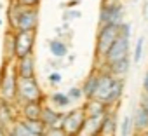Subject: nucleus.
I'll return each mask as SVG.
<instances>
[{
  "label": "nucleus",
  "instance_id": "nucleus-4",
  "mask_svg": "<svg viewBox=\"0 0 148 136\" xmlns=\"http://www.w3.org/2000/svg\"><path fill=\"white\" fill-rule=\"evenodd\" d=\"M124 23V4L120 0H103L99 9V26L113 25L119 26Z\"/></svg>",
  "mask_w": 148,
  "mask_h": 136
},
{
  "label": "nucleus",
  "instance_id": "nucleus-21",
  "mask_svg": "<svg viewBox=\"0 0 148 136\" xmlns=\"http://www.w3.org/2000/svg\"><path fill=\"white\" fill-rule=\"evenodd\" d=\"M49 103H51L52 108H56V110H59V112H64L66 108L71 106V101H70L68 94H66V93H61V91L52 93V94L49 96Z\"/></svg>",
  "mask_w": 148,
  "mask_h": 136
},
{
  "label": "nucleus",
  "instance_id": "nucleus-12",
  "mask_svg": "<svg viewBox=\"0 0 148 136\" xmlns=\"http://www.w3.org/2000/svg\"><path fill=\"white\" fill-rule=\"evenodd\" d=\"M63 115L64 112H59L56 108H52L51 105L42 106V113H40V122L45 126V129H61V122H63Z\"/></svg>",
  "mask_w": 148,
  "mask_h": 136
},
{
  "label": "nucleus",
  "instance_id": "nucleus-20",
  "mask_svg": "<svg viewBox=\"0 0 148 136\" xmlns=\"http://www.w3.org/2000/svg\"><path fill=\"white\" fill-rule=\"evenodd\" d=\"M47 47H49L51 56L56 58V59H63V58L68 56V45H66V42H63L61 38H51V40L47 42Z\"/></svg>",
  "mask_w": 148,
  "mask_h": 136
},
{
  "label": "nucleus",
  "instance_id": "nucleus-19",
  "mask_svg": "<svg viewBox=\"0 0 148 136\" xmlns=\"http://www.w3.org/2000/svg\"><path fill=\"white\" fill-rule=\"evenodd\" d=\"M96 87H98V70H92L87 75V79L84 80V84L80 86L82 94H84V100H92L94 98V93H96Z\"/></svg>",
  "mask_w": 148,
  "mask_h": 136
},
{
  "label": "nucleus",
  "instance_id": "nucleus-5",
  "mask_svg": "<svg viewBox=\"0 0 148 136\" xmlns=\"http://www.w3.org/2000/svg\"><path fill=\"white\" fill-rule=\"evenodd\" d=\"M16 84H18V75L14 70V61H5L4 70L0 73V98H4L7 101H14Z\"/></svg>",
  "mask_w": 148,
  "mask_h": 136
},
{
  "label": "nucleus",
  "instance_id": "nucleus-34",
  "mask_svg": "<svg viewBox=\"0 0 148 136\" xmlns=\"http://www.w3.org/2000/svg\"><path fill=\"white\" fill-rule=\"evenodd\" d=\"M143 94L148 96V72H146L145 77H143Z\"/></svg>",
  "mask_w": 148,
  "mask_h": 136
},
{
  "label": "nucleus",
  "instance_id": "nucleus-29",
  "mask_svg": "<svg viewBox=\"0 0 148 136\" xmlns=\"http://www.w3.org/2000/svg\"><path fill=\"white\" fill-rule=\"evenodd\" d=\"M47 80H49V84L58 86V84H61V82H63V75H61L58 70H54V72H51V73L47 75Z\"/></svg>",
  "mask_w": 148,
  "mask_h": 136
},
{
  "label": "nucleus",
  "instance_id": "nucleus-30",
  "mask_svg": "<svg viewBox=\"0 0 148 136\" xmlns=\"http://www.w3.org/2000/svg\"><path fill=\"white\" fill-rule=\"evenodd\" d=\"M75 18H80V12H79V11H73V9H70V11H66V12L63 14V19H64V21L75 19Z\"/></svg>",
  "mask_w": 148,
  "mask_h": 136
},
{
  "label": "nucleus",
  "instance_id": "nucleus-6",
  "mask_svg": "<svg viewBox=\"0 0 148 136\" xmlns=\"http://www.w3.org/2000/svg\"><path fill=\"white\" fill-rule=\"evenodd\" d=\"M86 122V113L82 110V106L66 110L63 115V122H61V129L66 136H73V134H80L82 126Z\"/></svg>",
  "mask_w": 148,
  "mask_h": 136
},
{
  "label": "nucleus",
  "instance_id": "nucleus-10",
  "mask_svg": "<svg viewBox=\"0 0 148 136\" xmlns=\"http://www.w3.org/2000/svg\"><path fill=\"white\" fill-rule=\"evenodd\" d=\"M19 119V110L14 101H7L0 98V127L9 133L12 124Z\"/></svg>",
  "mask_w": 148,
  "mask_h": 136
},
{
  "label": "nucleus",
  "instance_id": "nucleus-38",
  "mask_svg": "<svg viewBox=\"0 0 148 136\" xmlns=\"http://www.w3.org/2000/svg\"><path fill=\"white\" fill-rule=\"evenodd\" d=\"M73 136H82V134H73Z\"/></svg>",
  "mask_w": 148,
  "mask_h": 136
},
{
  "label": "nucleus",
  "instance_id": "nucleus-35",
  "mask_svg": "<svg viewBox=\"0 0 148 136\" xmlns=\"http://www.w3.org/2000/svg\"><path fill=\"white\" fill-rule=\"evenodd\" d=\"M131 136H148V131H145V133H132Z\"/></svg>",
  "mask_w": 148,
  "mask_h": 136
},
{
  "label": "nucleus",
  "instance_id": "nucleus-31",
  "mask_svg": "<svg viewBox=\"0 0 148 136\" xmlns=\"http://www.w3.org/2000/svg\"><path fill=\"white\" fill-rule=\"evenodd\" d=\"M18 4L23 7H38L40 0H18Z\"/></svg>",
  "mask_w": 148,
  "mask_h": 136
},
{
  "label": "nucleus",
  "instance_id": "nucleus-2",
  "mask_svg": "<svg viewBox=\"0 0 148 136\" xmlns=\"http://www.w3.org/2000/svg\"><path fill=\"white\" fill-rule=\"evenodd\" d=\"M7 16L11 32H37L38 7H23L18 4V0H11Z\"/></svg>",
  "mask_w": 148,
  "mask_h": 136
},
{
  "label": "nucleus",
  "instance_id": "nucleus-7",
  "mask_svg": "<svg viewBox=\"0 0 148 136\" xmlns=\"http://www.w3.org/2000/svg\"><path fill=\"white\" fill-rule=\"evenodd\" d=\"M119 37V26L113 25H103L98 30V37H96V58L99 59V63L103 61L106 51L110 49V45L113 44V40Z\"/></svg>",
  "mask_w": 148,
  "mask_h": 136
},
{
  "label": "nucleus",
  "instance_id": "nucleus-9",
  "mask_svg": "<svg viewBox=\"0 0 148 136\" xmlns=\"http://www.w3.org/2000/svg\"><path fill=\"white\" fill-rule=\"evenodd\" d=\"M129 49H131V40L125 38V37H120V35H119V37L113 40V44L110 45V49L106 51V54H105V58H103L101 63H105V65L115 63V61H119V59L129 56V54H131Z\"/></svg>",
  "mask_w": 148,
  "mask_h": 136
},
{
  "label": "nucleus",
  "instance_id": "nucleus-11",
  "mask_svg": "<svg viewBox=\"0 0 148 136\" xmlns=\"http://www.w3.org/2000/svg\"><path fill=\"white\" fill-rule=\"evenodd\" d=\"M14 70L19 79H33L35 77V54L32 52V54L14 59Z\"/></svg>",
  "mask_w": 148,
  "mask_h": 136
},
{
  "label": "nucleus",
  "instance_id": "nucleus-37",
  "mask_svg": "<svg viewBox=\"0 0 148 136\" xmlns=\"http://www.w3.org/2000/svg\"><path fill=\"white\" fill-rule=\"evenodd\" d=\"M2 25H4V21H2V18H0V26H2Z\"/></svg>",
  "mask_w": 148,
  "mask_h": 136
},
{
  "label": "nucleus",
  "instance_id": "nucleus-23",
  "mask_svg": "<svg viewBox=\"0 0 148 136\" xmlns=\"http://www.w3.org/2000/svg\"><path fill=\"white\" fill-rule=\"evenodd\" d=\"M9 134H12V136H38V134H33L30 129H26L25 124L21 122V119H18L12 124V127L9 129Z\"/></svg>",
  "mask_w": 148,
  "mask_h": 136
},
{
  "label": "nucleus",
  "instance_id": "nucleus-33",
  "mask_svg": "<svg viewBox=\"0 0 148 136\" xmlns=\"http://www.w3.org/2000/svg\"><path fill=\"white\" fill-rule=\"evenodd\" d=\"M139 105L146 110V115H148V96L143 94V93H141V96H139Z\"/></svg>",
  "mask_w": 148,
  "mask_h": 136
},
{
  "label": "nucleus",
  "instance_id": "nucleus-25",
  "mask_svg": "<svg viewBox=\"0 0 148 136\" xmlns=\"http://www.w3.org/2000/svg\"><path fill=\"white\" fill-rule=\"evenodd\" d=\"M66 94H68V98H70L71 105H73V103H79V101H82V100H84V94H82L80 86H73V87H70V89L66 91Z\"/></svg>",
  "mask_w": 148,
  "mask_h": 136
},
{
  "label": "nucleus",
  "instance_id": "nucleus-15",
  "mask_svg": "<svg viewBox=\"0 0 148 136\" xmlns=\"http://www.w3.org/2000/svg\"><path fill=\"white\" fill-rule=\"evenodd\" d=\"M131 122H132V133H145V131H148V115H146V110L141 105H138L136 110L132 112Z\"/></svg>",
  "mask_w": 148,
  "mask_h": 136
},
{
  "label": "nucleus",
  "instance_id": "nucleus-28",
  "mask_svg": "<svg viewBox=\"0 0 148 136\" xmlns=\"http://www.w3.org/2000/svg\"><path fill=\"white\" fill-rule=\"evenodd\" d=\"M119 35L120 37H125V38H129L131 40V35H132V25L131 23H122V25H119Z\"/></svg>",
  "mask_w": 148,
  "mask_h": 136
},
{
  "label": "nucleus",
  "instance_id": "nucleus-27",
  "mask_svg": "<svg viewBox=\"0 0 148 136\" xmlns=\"http://www.w3.org/2000/svg\"><path fill=\"white\" fill-rule=\"evenodd\" d=\"M132 134V122H131V115H125L120 122V136H131Z\"/></svg>",
  "mask_w": 148,
  "mask_h": 136
},
{
  "label": "nucleus",
  "instance_id": "nucleus-39",
  "mask_svg": "<svg viewBox=\"0 0 148 136\" xmlns=\"http://www.w3.org/2000/svg\"><path fill=\"white\" fill-rule=\"evenodd\" d=\"M7 136H12V134H9V133H7Z\"/></svg>",
  "mask_w": 148,
  "mask_h": 136
},
{
  "label": "nucleus",
  "instance_id": "nucleus-16",
  "mask_svg": "<svg viewBox=\"0 0 148 136\" xmlns=\"http://www.w3.org/2000/svg\"><path fill=\"white\" fill-rule=\"evenodd\" d=\"M117 131H119V120H117V113H115V110H110V112H108V113L103 117L99 136H117Z\"/></svg>",
  "mask_w": 148,
  "mask_h": 136
},
{
  "label": "nucleus",
  "instance_id": "nucleus-17",
  "mask_svg": "<svg viewBox=\"0 0 148 136\" xmlns=\"http://www.w3.org/2000/svg\"><path fill=\"white\" fill-rule=\"evenodd\" d=\"M82 110L86 117H101L110 112V108L103 101H98V100H86V103L82 105Z\"/></svg>",
  "mask_w": 148,
  "mask_h": 136
},
{
  "label": "nucleus",
  "instance_id": "nucleus-18",
  "mask_svg": "<svg viewBox=\"0 0 148 136\" xmlns=\"http://www.w3.org/2000/svg\"><path fill=\"white\" fill-rule=\"evenodd\" d=\"M106 115V113H105ZM86 117V122L82 126V131L80 134L82 136H99V131H101V122H103V117Z\"/></svg>",
  "mask_w": 148,
  "mask_h": 136
},
{
  "label": "nucleus",
  "instance_id": "nucleus-24",
  "mask_svg": "<svg viewBox=\"0 0 148 136\" xmlns=\"http://www.w3.org/2000/svg\"><path fill=\"white\" fill-rule=\"evenodd\" d=\"M21 122H23V124H25V127H26V129H30L33 134L42 136V134L45 133V126H44L40 120H23V119H21Z\"/></svg>",
  "mask_w": 148,
  "mask_h": 136
},
{
  "label": "nucleus",
  "instance_id": "nucleus-8",
  "mask_svg": "<svg viewBox=\"0 0 148 136\" xmlns=\"http://www.w3.org/2000/svg\"><path fill=\"white\" fill-rule=\"evenodd\" d=\"M37 32H14V59L33 52Z\"/></svg>",
  "mask_w": 148,
  "mask_h": 136
},
{
  "label": "nucleus",
  "instance_id": "nucleus-22",
  "mask_svg": "<svg viewBox=\"0 0 148 136\" xmlns=\"http://www.w3.org/2000/svg\"><path fill=\"white\" fill-rule=\"evenodd\" d=\"M4 52H5V61H14V32L5 33Z\"/></svg>",
  "mask_w": 148,
  "mask_h": 136
},
{
  "label": "nucleus",
  "instance_id": "nucleus-13",
  "mask_svg": "<svg viewBox=\"0 0 148 136\" xmlns=\"http://www.w3.org/2000/svg\"><path fill=\"white\" fill-rule=\"evenodd\" d=\"M106 70L113 75V77H119V79H124V77H127V73H129V70H131V65H132V59H131V54L129 56H125V58H122V59H119V61H115V63H110V65H105V63H101Z\"/></svg>",
  "mask_w": 148,
  "mask_h": 136
},
{
  "label": "nucleus",
  "instance_id": "nucleus-1",
  "mask_svg": "<svg viewBox=\"0 0 148 136\" xmlns=\"http://www.w3.org/2000/svg\"><path fill=\"white\" fill-rule=\"evenodd\" d=\"M96 70H98V87L92 100L103 101L110 110H115L124 96V79L113 77L103 65Z\"/></svg>",
  "mask_w": 148,
  "mask_h": 136
},
{
  "label": "nucleus",
  "instance_id": "nucleus-26",
  "mask_svg": "<svg viewBox=\"0 0 148 136\" xmlns=\"http://www.w3.org/2000/svg\"><path fill=\"white\" fill-rule=\"evenodd\" d=\"M143 47H145V38H143V37H139V38L136 40L134 52H132V56H131L132 63H139V59L143 58Z\"/></svg>",
  "mask_w": 148,
  "mask_h": 136
},
{
  "label": "nucleus",
  "instance_id": "nucleus-3",
  "mask_svg": "<svg viewBox=\"0 0 148 136\" xmlns=\"http://www.w3.org/2000/svg\"><path fill=\"white\" fill-rule=\"evenodd\" d=\"M30 101H45V96L37 82V77L33 79H19L18 77V84H16V100L14 103L19 106L23 103H30Z\"/></svg>",
  "mask_w": 148,
  "mask_h": 136
},
{
  "label": "nucleus",
  "instance_id": "nucleus-32",
  "mask_svg": "<svg viewBox=\"0 0 148 136\" xmlns=\"http://www.w3.org/2000/svg\"><path fill=\"white\" fill-rule=\"evenodd\" d=\"M42 136H66L64 133H63V129H45V133L42 134Z\"/></svg>",
  "mask_w": 148,
  "mask_h": 136
},
{
  "label": "nucleus",
  "instance_id": "nucleus-36",
  "mask_svg": "<svg viewBox=\"0 0 148 136\" xmlns=\"http://www.w3.org/2000/svg\"><path fill=\"white\" fill-rule=\"evenodd\" d=\"M0 136H7V131H4L2 127H0Z\"/></svg>",
  "mask_w": 148,
  "mask_h": 136
},
{
  "label": "nucleus",
  "instance_id": "nucleus-14",
  "mask_svg": "<svg viewBox=\"0 0 148 136\" xmlns=\"http://www.w3.org/2000/svg\"><path fill=\"white\" fill-rule=\"evenodd\" d=\"M42 106H44L42 101H30V103L19 105V119H23V120H40Z\"/></svg>",
  "mask_w": 148,
  "mask_h": 136
}]
</instances>
